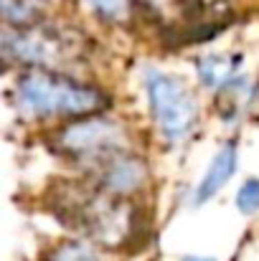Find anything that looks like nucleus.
I'll return each instance as SVG.
<instances>
[{
  "label": "nucleus",
  "mask_w": 259,
  "mask_h": 261,
  "mask_svg": "<svg viewBox=\"0 0 259 261\" xmlns=\"http://www.w3.org/2000/svg\"><path fill=\"white\" fill-rule=\"evenodd\" d=\"M20 114L31 119H74L109 109L107 91L61 69H23L13 84Z\"/></svg>",
  "instance_id": "f257e3e1"
},
{
  "label": "nucleus",
  "mask_w": 259,
  "mask_h": 261,
  "mask_svg": "<svg viewBox=\"0 0 259 261\" xmlns=\"http://www.w3.org/2000/svg\"><path fill=\"white\" fill-rule=\"evenodd\" d=\"M61 216L77 226L89 241L102 244L107 249H122L140 231V211L130 198L112 195L102 188L74 190L72 198L64 195ZM59 216V218H61Z\"/></svg>",
  "instance_id": "f03ea898"
},
{
  "label": "nucleus",
  "mask_w": 259,
  "mask_h": 261,
  "mask_svg": "<svg viewBox=\"0 0 259 261\" xmlns=\"http://www.w3.org/2000/svg\"><path fill=\"white\" fill-rule=\"evenodd\" d=\"M143 89L150 109V119L160 140L171 147L185 145L198 127V101L183 79L171 71L148 66L143 69Z\"/></svg>",
  "instance_id": "7ed1b4c3"
},
{
  "label": "nucleus",
  "mask_w": 259,
  "mask_h": 261,
  "mask_svg": "<svg viewBox=\"0 0 259 261\" xmlns=\"http://www.w3.org/2000/svg\"><path fill=\"white\" fill-rule=\"evenodd\" d=\"M54 147L61 158L91 173L117 152L130 150V137L117 119L107 117L104 112H97L66 119V124L54 132Z\"/></svg>",
  "instance_id": "20e7f679"
},
{
  "label": "nucleus",
  "mask_w": 259,
  "mask_h": 261,
  "mask_svg": "<svg viewBox=\"0 0 259 261\" xmlns=\"http://www.w3.org/2000/svg\"><path fill=\"white\" fill-rule=\"evenodd\" d=\"M3 59L26 69H61L77 59V48L61 36V31L41 25L38 20L26 28H5Z\"/></svg>",
  "instance_id": "39448f33"
},
{
  "label": "nucleus",
  "mask_w": 259,
  "mask_h": 261,
  "mask_svg": "<svg viewBox=\"0 0 259 261\" xmlns=\"http://www.w3.org/2000/svg\"><path fill=\"white\" fill-rule=\"evenodd\" d=\"M89 177L97 188H102L112 195L132 198L143 190V185L148 180V165L137 152L122 150L114 158H109L107 163H102L99 168H94Z\"/></svg>",
  "instance_id": "423d86ee"
},
{
  "label": "nucleus",
  "mask_w": 259,
  "mask_h": 261,
  "mask_svg": "<svg viewBox=\"0 0 259 261\" xmlns=\"http://www.w3.org/2000/svg\"><path fill=\"white\" fill-rule=\"evenodd\" d=\"M237 165H239V145L234 140H226L219 145V150L214 152L206 173L201 175L198 185L193 188L191 193V203L193 205H206L211 203L229 182L237 173Z\"/></svg>",
  "instance_id": "0eeeda50"
},
{
  "label": "nucleus",
  "mask_w": 259,
  "mask_h": 261,
  "mask_svg": "<svg viewBox=\"0 0 259 261\" xmlns=\"http://www.w3.org/2000/svg\"><path fill=\"white\" fill-rule=\"evenodd\" d=\"M259 96V87L257 82L242 71L234 82H229L224 89L216 91V109H219V119L226 122V124H239L249 109L254 107Z\"/></svg>",
  "instance_id": "6e6552de"
},
{
  "label": "nucleus",
  "mask_w": 259,
  "mask_h": 261,
  "mask_svg": "<svg viewBox=\"0 0 259 261\" xmlns=\"http://www.w3.org/2000/svg\"><path fill=\"white\" fill-rule=\"evenodd\" d=\"M196 79L208 91H219L244 71V59L239 54H203L196 59Z\"/></svg>",
  "instance_id": "1a4fd4ad"
},
{
  "label": "nucleus",
  "mask_w": 259,
  "mask_h": 261,
  "mask_svg": "<svg viewBox=\"0 0 259 261\" xmlns=\"http://www.w3.org/2000/svg\"><path fill=\"white\" fill-rule=\"evenodd\" d=\"M43 261H102V256L84 239H69V241L54 246Z\"/></svg>",
  "instance_id": "9d476101"
},
{
  "label": "nucleus",
  "mask_w": 259,
  "mask_h": 261,
  "mask_svg": "<svg viewBox=\"0 0 259 261\" xmlns=\"http://www.w3.org/2000/svg\"><path fill=\"white\" fill-rule=\"evenodd\" d=\"M234 205L247 218L249 216H257L259 213V177H247L239 185V190L234 195Z\"/></svg>",
  "instance_id": "9b49d317"
},
{
  "label": "nucleus",
  "mask_w": 259,
  "mask_h": 261,
  "mask_svg": "<svg viewBox=\"0 0 259 261\" xmlns=\"http://www.w3.org/2000/svg\"><path fill=\"white\" fill-rule=\"evenodd\" d=\"M86 5L102 20H109V23L125 20L127 13H130V0H86Z\"/></svg>",
  "instance_id": "f8f14e48"
},
{
  "label": "nucleus",
  "mask_w": 259,
  "mask_h": 261,
  "mask_svg": "<svg viewBox=\"0 0 259 261\" xmlns=\"http://www.w3.org/2000/svg\"><path fill=\"white\" fill-rule=\"evenodd\" d=\"M178 261H216L214 256H206V254H185V256H180Z\"/></svg>",
  "instance_id": "ddd939ff"
}]
</instances>
